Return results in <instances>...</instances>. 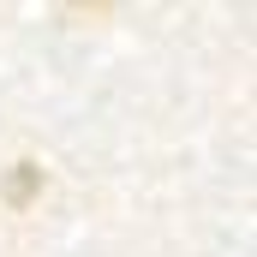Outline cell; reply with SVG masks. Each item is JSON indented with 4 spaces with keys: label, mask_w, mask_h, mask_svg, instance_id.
Segmentation results:
<instances>
[{
    "label": "cell",
    "mask_w": 257,
    "mask_h": 257,
    "mask_svg": "<svg viewBox=\"0 0 257 257\" xmlns=\"http://www.w3.org/2000/svg\"><path fill=\"white\" fill-rule=\"evenodd\" d=\"M30 186H36V168H30V162H24V174H18V180H12V197H30Z\"/></svg>",
    "instance_id": "cell-1"
}]
</instances>
